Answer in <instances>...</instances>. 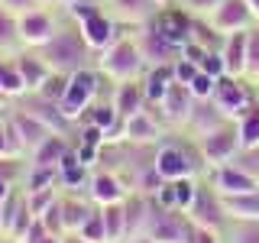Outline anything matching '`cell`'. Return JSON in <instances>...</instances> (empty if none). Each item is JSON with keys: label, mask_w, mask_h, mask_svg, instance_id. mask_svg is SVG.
<instances>
[{"label": "cell", "mask_w": 259, "mask_h": 243, "mask_svg": "<svg viewBox=\"0 0 259 243\" xmlns=\"http://www.w3.org/2000/svg\"><path fill=\"white\" fill-rule=\"evenodd\" d=\"M39 55L49 62L52 71H65V75H75V71H81V68L97 65V52L88 46V39L81 36L78 23L68 20V16L59 23L55 36L49 39L46 46H39Z\"/></svg>", "instance_id": "6da1fadb"}, {"label": "cell", "mask_w": 259, "mask_h": 243, "mask_svg": "<svg viewBox=\"0 0 259 243\" xmlns=\"http://www.w3.org/2000/svg\"><path fill=\"white\" fill-rule=\"evenodd\" d=\"M97 68H101V75L107 81L120 85V81L143 78L149 65H146V55L140 49V39L136 36H117L104 52H97Z\"/></svg>", "instance_id": "7a4b0ae2"}, {"label": "cell", "mask_w": 259, "mask_h": 243, "mask_svg": "<svg viewBox=\"0 0 259 243\" xmlns=\"http://www.w3.org/2000/svg\"><path fill=\"white\" fill-rule=\"evenodd\" d=\"M152 166L162 175V182L172 178H188V175H201L207 172V162L201 156L198 143H185V140H162L152 149Z\"/></svg>", "instance_id": "3957f363"}, {"label": "cell", "mask_w": 259, "mask_h": 243, "mask_svg": "<svg viewBox=\"0 0 259 243\" xmlns=\"http://www.w3.org/2000/svg\"><path fill=\"white\" fill-rule=\"evenodd\" d=\"M194 233V224L188 217V211H178V208H165L152 198L149 205V221H146V233L152 243H188Z\"/></svg>", "instance_id": "277c9868"}, {"label": "cell", "mask_w": 259, "mask_h": 243, "mask_svg": "<svg viewBox=\"0 0 259 243\" xmlns=\"http://www.w3.org/2000/svg\"><path fill=\"white\" fill-rule=\"evenodd\" d=\"M101 81H104V75H101L97 65L81 68V71H75V75L68 78V91H65V97H62V110L68 113L75 124L84 117V110L91 107L97 97H101Z\"/></svg>", "instance_id": "5b68a950"}, {"label": "cell", "mask_w": 259, "mask_h": 243, "mask_svg": "<svg viewBox=\"0 0 259 243\" xmlns=\"http://www.w3.org/2000/svg\"><path fill=\"white\" fill-rule=\"evenodd\" d=\"M256 85L249 78H237V75H221L214 85V94H210V101L221 107L230 120L243 117L249 107L256 104Z\"/></svg>", "instance_id": "8992f818"}, {"label": "cell", "mask_w": 259, "mask_h": 243, "mask_svg": "<svg viewBox=\"0 0 259 243\" xmlns=\"http://www.w3.org/2000/svg\"><path fill=\"white\" fill-rule=\"evenodd\" d=\"M198 149L201 156H204L207 169L214 166H224V162H233V156L240 152V133H237V120H227V124L214 127L210 133L198 136Z\"/></svg>", "instance_id": "52a82bcc"}, {"label": "cell", "mask_w": 259, "mask_h": 243, "mask_svg": "<svg viewBox=\"0 0 259 243\" xmlns=\"http://www.w3.org/2000/svg\"><path fill=\"white\" fill-rule=\"evenodd\" d=\"M188 217H191L194 227H207V230H217V233H224V227L230 224V217H227V211H224L221 191L210 182L198 185V194H194V201L188 208Z\"/></svg>", "instance_id": "ba28073f"}, {"label": "cell", "mask_w": 259, "mask_h": 243, "mask_svg": "<svg viewBox=\"0 0 259 243\" xmlns=\"http://www.w3.org/2000/svg\"><path fill=\"white\" fill-rule=\"evenodd\" d=\"M20 16V43L26 49H39L46 46L49 39L55 36V29H59L62 16L52 13L49 7H32L26 13H16Z\"/></svg>", "instance_id": "9c48e42d"}, {"label": "cell", "mask_w": 259, "mask_h": 243, "mask_svg": "<svg viewBox=\"0 0 259 243\" xmlns=\"http://www.w3.org/2000/svg\"><path fill=\"white\" fill-rule=\"evenodd\" d=\"M191 20L194 16L185 10L182 4H168V7H159V13L149 20V26L156 29L162 39H168L172 46L182 49L185 43H191Z\"/></svg>", "instance_id": "30bf717a"}, {"label": "cell", "mask_w": 259, "mask_h": 243, "mask_svg": "<svg viewBox=\"0 0 259 243\" xmlns=\"http://www.w3.org/2000/svg\"><path fill=\"white\" fill-rule=\"evenodd\" d=\"M162 124L159 117L152 110H136L130 113V117H123V130H120V140H123L126 146H156L162 140Z\"/></svg>", "instance_id": "8fae6325"}, {"label": "cell", "mask_w": 259, "mask_h": 243, "mask_svg": "<svg viewBox=\"0 0 259 243\" xmlns=\"http://www.w3.org/2000/svg\"><path fill=\"white\" fill-rule=\"evenodd\" d=\"M7 117H10V124H13V130H16V136H20V143H23V149H26V156H32V152H36L39 146H42L49 136L55 133V130L49 127L46 120H39L36 113H29L26 107H20V104H16V107L7 113Z\"/></svg>", "instance_id": "7c38bea8"}, {"label": "cell", "mask_w": 259, "mask_h": 243, "mask_svg": "<svg viewBox=\"0 0 259 243\" xmlns=\"http://www.w3.org/2000/svg\"><path fill=\"white\" fill-rule=\"evenodd\" d=\"M207 20L214 23V29H217V32H224V36H230V32H240V29L256 26L253 10H249V4H246V0H221V4L214 7V13H210Z\"/></svg>", "instance_id": "4fadbf2b"}, {"label": "cell", "mask_w": 259, "mask_h": 243, "mask_svg": "<svg viewBox=\"0 0 259 243\" xmlns=\"http://www.w3.org/2000/svg\"><path fill=\"white\" fill-rule=\"evenodd\" d=\"M207 182L214 185L221 194H246V191H259V178H253L249 172H243L233 162H224V166L207 169Z\"/></svg>", "instance_id": "5bb4252c"}, {"label": "cell", "mask_w": 259, "mask_h": 243, "mask_svg": "<svg viewBox=\"0 0 259 243\" xmlns=\"http://www.w3.org/2000/svg\"><path fill=\"white\" fill-rule=\"evenodd\" d=\"M156 107H159V117L165 120V124L185 127V124H188V117H191V107H194V94H191L188 85H178V81H175Z\"/></svg>", "instance_id": "9a60e30c"}, {"label": "cell", "mask_w": 259, "mask_h": 243, "mask_svg": "<svg viewBox=\"0 0 259 243\" xmlns=\"http://www.w3.org/2000/svg\"><path fill=\"white\" fill-rule=\"evenodd\" d=\"M13 62H16V71H20V78H23V88H26V94L39 91V88L46 85V78L52 75V68H49V62L39 55V49H26V46H23L20 52L13 55Z\"/></svg>", "instance_id": "2e32d148"}, {"label": "cell", "mask_w": 259, "mask_h": 243, "mask_svg": "<svg viewBox=\"0 0 259 243\" xmlns=\"http://www.w3.org/2000/svg\"><path fill=\"white\" fill-rule=\"evenodd\" d=\"M126 194H130V185L117 172L101 169V172H91V178H88V198L94 205H113V201H123Z\"/></svg>", "instance_id": "e0dca14e"}, {"label": "cell", "mask_w": 259, "mask_h": 243, "mask_svg": "<svg viewBox=\"0 0 259 243\" xmlns=\"http://www.w3.org/2000/svg\"><path fill=\"white\" fill-rule=\"evenodd\" d=\"M198 175H188V178H172V182H162L159 191L152 194V198L159 201V205L165 208H178V211H188L194 194H198Z\"/></svg>", "instance_id": "ac0fdd59"}, {"label": "cell", "mask_w": 259, "mask_h": 243, "mask_svg": "<svg viewBox=\"0 0 259 243\" xmlns=\"http://www.w3.org/2000/svg\"><path fill=\"white\" fill-rule=\"evenodd\" d=\"M227 113L217 107L210 97H194V107H191V117H188V124H185V130L198 140V136H204V133H210L214 127H221V124H227Z\"/></svg>", "instance_id": "d6986e66"}, {"label": "cell", "mask_w": 259, "mask_h": 243, "mask_svg": "<svg viewBox=\"0 0 259 243\" xmlns=\"http://www.w3.org/2000/svg\"><path fill=\"white\" fill-rule=\"evenodd\" d=\"M136 39H140V49L146 55V65H162V62H175L178 55H182V49L172 46L168 39H162L156 29L149 26V23H143L140 32H136Z\"/></svg>", "instance_id": "ffe728a7"}, {"label": "cell", "mask_w": 259, "mask_h": 243, "mask_svg": "<svg viewBox=\"0 0 259 243\" xmlns=\"http://www.w3.org/2000/svg\"><path fill=\"white\" fill-rule=\"evenodd\" d=\"M149 205H152V194L143 191H130L123 198V217H126V240H140L146 233V221H149Z\"/></svg>", "instance_id": "44dd1931"}, {"label": "cell", "mask_w": 259, "mask_h": 243, "mask_svg": "<svg viewBox=\"0 0 259 243\" xmlns=\"http://www.w3.org/2000/svg\"><path fill=\"white\" fill-rule=\"evenodd\" d=\"M107 7L113 20L126 26H143L159 13V0H107Z\"/></svg>", "instance_id": "7402d4cb"}, {"label": "cell", "mask_w": 259, "mask_h": 243, "mask_svg": "<svg viewBox=\"0 0 259 243\" xmlns=\"http://www.w3.org/2000/svg\"><path fill=\"white\" fill-rule=\"evenodd\" d=\"M113 107H117L120 117H130V113L149 107V101H146V88H143V78H133V81H120L117 88H113L110 94Z\"/></svg>", "instance_id": "603a6c76"}, {"label": "cell", "mask_w": 259, "mask_h": 243, "mask_svg": "<svg viewBox=\"0 0 259 243\" xmlns=\"http://www.w3.org/2000/svg\"><path fill=\"white\" fill-rule=\"evenodd\" d=\"M172 85H175V65L172 62L149 65L146 75H143V88H146V101H149V107H156Z\"/></svg>", "instance_id": "cb8c5ba5"}, {"label": "cell", "mask_w": 259, "mask_h": 243, "mask_svg": "<svg viewBox=\"0 0 259 243\" xmlns=\"http://www.w3.org/2000/svg\"><path fill=\"white\" fill-rule=\"evenodd\" d=\"M97 211L91 198H78L75 191H62V221H65V233H78L81 224Z\"/></svg>", "instance_id": "d4e9b609"}, {"label": "cell", "mask_w": 259, "mask_h": 243, "mask_svg": "<svg viewBox=\"0 0 259 243\" xmlns=\"http://www.w3.org/2000/svg\"><path fill=\"white\" fill-rule=\"evenodd\" d=\"M221 55H224L227 75L246 78V29L230 32V36L224 39V46H221Z\"/></svg>", "instance_id": "484cf974"}, {"label": "cell", "mask_w": 259, "mask_h": 243, "mask_svg": "<svg viewBox=\"0 0 259 243\" xmlns=\"http://www.w3.org/2000/svg\"><path fill=\"white\" fill-rule=\"evenodd\" d=\"M230 221H259V191L246 194H221Z\"/></svg>", "instance_id": "4316f807"}, {"label": "cell", "mask_w": 259, "mask_h": 243, "mask_svg": "<svg viewBox=\"0 0 259 243\" xmlns=\"http://www.w3.org/2000/svg\"><path fill=\"white\" fill-rule=\"evenodd\" d=\"M71 146H75V143H71L65 133H52V136H49V140L29 156V162H32V166H62V159L68 156Z\"/></svg>", "instance_id": "83f0119b"}, {"label": "cell", "mask_w": 259, "mask_h": 243, "mask_svg": "<svg viewBox=\"0 0 259 243\" xmlns=\"http://www.w3.org/2000/svg\"><path fill=\"white\" fill-rule=\"evenodd\" d=\"M23 94H26V88H23V78H20V71H16L13 55H0V104L20 101Z\"/></svg>", "instance_id": "f1b7e54d"}, {"label": "cell", "mask_w": 259, "mask_h": 243, "mask_svg": "<svg viewBox=\"0 0 259 243\" xmlns=\"http://www.w3.org/2000/svg\"><path fill=\"white\" fill-rule=\"evenodd\" d=\"M20 49V16L0 4V55H16Z\"/></svg>", "instance_id": "f546056e"}, {"label": "cell", "mask_w": 259, "mask_h": 243, "mask_svg": "<svg viewBox=\"0 0 259 243\" xmlns=\"http://www.w3.org/2000/svg\"><path fill=\"white\" fill-rule=\"evenodd\" d=\"M104 217V230H107V243H123L126 240V217H123V201L113 205H97Z\"/></svg>", "instance_id": "4dcf8cb0"}, {"label": "cell", "mask_w": 259, "mask_h": 243, "mask_svg": "<svg viewBox=\"0 0 259 243\" xmlns=\"http://www.w3.org/2000/svg\"><path fill=\"white\" fill-rule=\"evenodd\" d=\"M237 133H240V149H259V101L243 117H237Z\"/></svg>", "instance_id": "1f68e13d"}, {"label": "cell", "mask_w": 259, "mask_h": 243, "mask_svg": "<svg viewBox=\"0 0 259 243\" xmlns=\"http://www.w3.org/2000/svg\"><path fill=\"white\" fill-rule=\"evenodd\" d=\"M224 39L227 36L214 29V23H210L207 16H194V20H191V43H198L204 49H221Z\"/></svg>", "instance_id": "d6a6232c"}, {"label": "cell", "mask_w": 259, "mask_h": 243, "mask_svg": "<svg viewBox=\"0 0 259 243\" xmlns=\"http://www.w3.org/2000/svg\"><path fill=\"white\" fill-rule=\"evenodd\" d=\"M0 159H26V149H23L20 136L10 124V117L0 120Z\"/></svg>", "instance_id": "836d02e7"}, {"label": "cell", "mask_w": 259, "mask_h": 243, "mask_svg": "<svg viewBox=\"0 0 259 243\" xmlns=\"http://www.w3.org/2000/svg\"><path fill=\"white\" fill-rule=\"evenodd\" d=\"M224 243H259V221H230L224 227Z\"/></svg>", "instance_id": "e575fe53"}, {"label": "cell", "mask_w": 259, "mask_h": 243, "mask_svg": "<svg viewBox=\"0 0 259 243\" xmlns=\"http://www.w3.org/2000/svg\"><path fill=\"white\" fill-rule=\"evenodd\" d=\"M246 78H259V23L246 29Z\"/></svg>", "instance_id": "d590c367"}, {"label": "cell", "mask_w": 259, "mask_h": 243, "mask_svg": "<svg viewBox=\"0 0 259 243\" xmlns=\"http://www.w3.org/2000/svg\"><path fill=\"white\" fill-rule=\"evenodd\" d=\"M78 237H81V240H88V243H107V230H104V217H101V208H97L94 214L88 217L84 224H81Z\"/></svg>", "instance_id": "8d00e7d4"}, {"label": "cell", "mask_w": 259, "mask_h": 243, "mask_svg": "<svg viewBox=\"0 0 259 243\" xmlns=\"http://www.w3.org/2000/svg\"><path fill=\"white\" fill-rule=\"evenodd\" d=\"M68 78H71V75H65V71H52V75L46 78V85L39 88V94L49 97V101H59V104H62L65 91H68Z\"/></svg>", "instance_id": "74e56055"}, {"label": "cell", "mask_w": 259, "mask_h": 243, "mask_svg": "<svg viewBox=\"0 0 259 243\" xmlns=\"http://www.w3.org/2000/svg\"><path fill=\"white\" fill-rule=\"evenodd\" d=\"M23 243H65V237H62V233H52V230L42 224V217H36V221L29 224V230H26V237H23Z\"/></svg>", "instance_id": "f35d334b"}, {"label": "cell", "mask_w": 259, "mask_h": 243, "mask_svg": "<svg viewBox=\"0 0 259 243\" xmlns=\"http://www.w3.org/2000/svg\"><path fill=\"white\" fill-rule=\"evenodd\" d=\"M233 166H240L243 172L259 178V149H240L237 156H233Z\"/></svg>", "instance_id": "ab89813d"}, {"label": "cell", "mask_w": 259, "mask_h": 243, "mask_svg": "<svg viewBox=\"0 0 259 243\" xmlns=\"http://www.w3.org/2000/svg\"><path fill=\"white\" fill-rule=\"evenodd\" d=\"M172 65H175V81H178V85H191V78L201 71V68H198V62L185 59V55H178Z\"/></svg>", "instance_id": "60d3db41"}, {"label": "cell", "mask_w": 259, "mask_h": 243, "mask_svg": "<svg viewBox=\"0 0 259 243\" xmlns=\"http://www.w3.org/2000/svg\"><path fill=\"white\" fill-rule=\"evenodd\" d=\"M214 85H217V78L214 75H207V71H198V75H194L191 78V94L194 97H210V94H214Z\"/></svg>", "instance_id": "b9f144b4"}, {"label": "cell", "mask_w": 259, "mask_h": 243, "mask_svg": "<svg viewBox=\"0 0 259 243\" xmlns=\"http://www.w3.org/2000/svg\"><path fill=\"white\" fill-rule=\"evenodd\" d=\"M201 71H207V75H214V78H221V75H227L221 49H210V52H204V59H201Z\"/></svg>", "instance_id": "7bdbcfd3"}, {"label": "cell", "mask_w": 259, "mask_h": 243, "mask_svg": "<svg viewBox=\"0 0 259 243\" xmlns=\"http://www.w3.org/2000/svg\"><path fill=\"white\" fill-rule=\"evenodd\" d=\"M178 4H182L191 16H210V13H214V7L221 4V0H178Z\"/></svg>", "instance_id": "ee69618b"}, {"label": "cell", "mask_w": 259, "mask_h": 243, "mask_svg": "<svg viewBox=\"0 0 259 243\" xmlns=\"http://www.w3.org/2000/svg\"><path fill=\"white\" fill-rule=\"evenodd\" d=\"M188 243H224V233L207 230V227H194V233H191Z\"/></svg>", "instance_id": "f6af8a7d"}, {"label": "cell", "mask_w": 259, "mask_h": 243, "mask_svg": "<svg viewBox=\"0 0 259 243\" xmlns=\"http://www.w3.org/2000/svg\"><path fill=\"white\" fill-rule=\"evenodd\" d=\"M0 4H4L7 10H13V13H26V10H32V7H42L39 0H0Z\"/></svg>", "instance_id": "bcb514c9"}, {"label": "cell", "mask_w": 259, "mask_h": 243, "mask_svg": "<svg viewBox=\"0 0 259 243\" xmlns=\"http://www.w3.org/2000/svg\"><path fill=\"white\" fill-rule=\"evenodd\" d=\"M246 4H249V10H253V20L259 23V0H246Z\"/></svg>", "instance_id": "7dc6e473"}, {"label": "cell", "mask_w": 259, "mask_h": 243, "mask_svg": "<svg viewBox=\"0 0 259 243\" xmlns=\"http://www.w3.org/2000/svg\"><path fill=\"white\" fill-rule=\"evenodd\" d=\"M65 243H88V240H81L78 233H65Z\"/></svg>", "instance_id": "c3c4849f"}, {"label": "cell", "mask_w": 259, "mask_h": 243, "mask_svg": "<svg viewBox=\"0 0 259 243\" xmlns=\"http://www.w3.org/2000/svg\"><path fill=\"white\" fill-rule=\"evenodd\" d=\"M71 4H75V0H59V7H62V10H68Z\"/></svg>", "instance_id": "681fc988"}, {"label": "cell", "mask_w": 259, "mask_h": 243, "mask_svg": "<svg viewBox=\"0 0 259 243\" xmlns=\"http://www.w3.org/2000/svg\"><path fill=\"white\" fill-rule=\"evenodd\" d=\"M42 7H59V0H39Z\"/></svg>", "instance_id": "f907efd6"}, {"label": "cell", "mask_w": 259, "mask_h": 243, "mask_svg": "<svg viewBox=\"0 0 259 243\" xmlns=\"http://www.w3.org/2000/svg\"><path fill=\"white\" fill-rule=\"evenodd\" d=\"M130 243H152L149 237H140V240H130Z\"/></svg>", "instance_id": "816d5d0a"}, {"label": "cell", "mask_w": 259, "mask_h": 243, "mask_svg": "<svg viewBox=\"0 0 259 243\" xmlns=\"http://www.w3.org/2000/svg\"><path fill=\"white\" fill-rule=\"evenodd\" d=\"M168 4H178V0H159V7H168Z\"/></svg>", "instance_id": "f5cc1de1"}, {"label": "cell", "mask_w": 259, "mask_h": 243, "mask_svg": "<svg viewBox=\"0 0 259 243\" xmlns=\"http://www.w3.org/2000/svg\"><path fill=\"white\" fill-rule=\"evenodd\" d=\"M7 243H23V240H10V237H7Z\"/></svg>", "instance_id": "db71d44e"}, {"label": "cell", "mask_w": 259, "mask_h": 243, "mask_svg": "<svg viewBox=\"0 0 259 243\" xmlns=\"http://www.w3.org/2000/svg\"><path fill=\"white\" fill-rule=\"evenodd\" d=\"M253 85H256V94H259V78H256V81H253Z\"/></svg>", "instance_id": "11a10c76"}, {"label": "cell", "mask_w": 259, "mask_h": 243, "mask_svg": "<svg viewBox=\"0 0 259 243\" xmlns=\"http://www.w3.org/2000/svg\"><path fill=\"white\" fill-rule=\"evenodd\" d=\"M0 243H7V237H4V233H0Z\"/></svg>", "instance_id": "9f6ffc18"}, {"label": "cell", "mask_w": 259, "mask_h": 243, "mask_svg": "<svg viewBox=\"0 0 259 243\" xmlns=\"http://www.w3.org/2000/svg\"><path fill=\"white\" fill-rule=\"evenodd\" d=\"M4 117H7V113H4V110H0V120H4Z\"/></svg>", "instance_id": "6f0895ef"}]
</instances>
